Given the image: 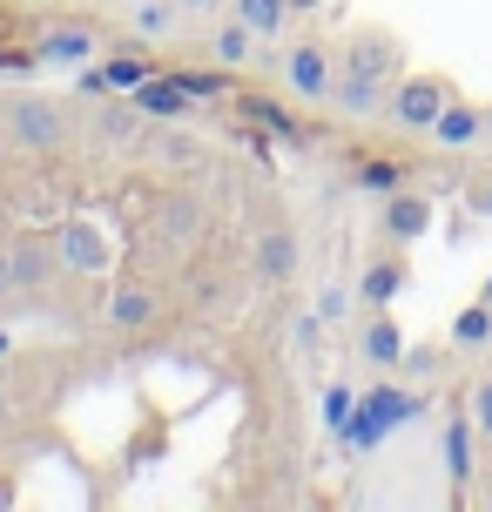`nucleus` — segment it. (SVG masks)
Listing matches in <instances>:
<instances>
[{
	"label": "nucleus",
	"mask_w": 492,
	"mask_h": 512,
	"mask_svg": "<svg viewBox=\"0 0 492 512\" xmlns=\"http://www.w3.org/2000/svg\"><path fill=\"white\" fill-rule=\"evenodd\" d=\"M95 27L88 21H54V27H41V41H34V54H41V68H68L75 75L81 61H95Z\"/></svg>",
	"instance_id": "8"
},
{
	"label": "nucleus",
	"mask_w": 492,
	"mask_h": 512,
	"mask_svg": "<svg viewBox=\"0 0 492 512\" xmlns=\"http://www.w3.org/2000/svg\"><path fill=\"white\" fill-rule=\"evenodd\" d=\"M290 14H317V0H290Z\"/></svg>",
	"instance_id": "34"
},
{
	"label": "nucleus",
	"mask_w": 492,
	"mask_h": 512,
	"mask_svg": "<svg viewBox=\"0 0 492 512\" xmlns=\"http://www.w3.org/2000/svg\"><path fill=\"white\" fill-rule=\"evenodd\" d=\"M250 263H257V283H270V290H277V283H290V277H297V263H304L297 230H284V223H277V230H263L257 250H250Z\"/></svg>",
	"instance_id": "14"
},
{
	"label": "nucleus",
	"mask_w": 492,
	"mask_h": 512,
	"mask_svg": "<svg viewBox=\"0 0 492 512\" xmlns=\"http://www.w3.org/2000/svg\"><path fill=\"white\" fill-rule=\"evenodd\" d=\"M445 102H452V81H445V75H398V81H391L385 122L405 128V135H432V122H439Z\"/></svg>",
	"instance_id": "3"
},
{
	"label": "nucleus",
	"mask_w": 492,
	"mask_h": 512,
	"mask_svg": "<svg viewBox=\"0 0 492 512\" xmlns=\"http://www.w3.org/2000/svg\"><path fill=\"white\" fill-rule=\"evenodd\" d=\"M337 68L364 81H398L405 75V41L391 27H351V41L337 48Z\"/></svg>",
	"instance_id": "5"
},
{
	"label": "nucleus",
	"mask_w": 492,
	"mask_h": 512,
	"mask_svg": "<svg viewBox=\"0 0 492 512\" xmlns=\"http://www.w3.org/2000/svg\"><path fill=\"white\" fill-rule=\"evenodd\" d=\"M223 7H230V0H182V14H203V21H216Z\"/></svg>",
	"instance_id": "31"
},
{
	"label": "nucleus",
	"mask_w": 492,
	"mask_h": 512,
	"mask_svg": "<svg viewBox=\"0 0 492 512\" xmlns=\"http://www.w3.org/2000/svg\"><path fill=\"white\" fill-rule=\"evenodd\" d=\"M452 344H459V351H486V344H492V304H486V297L452 317Z\"/></svg>",
	"instance_id": "24"
},
{
	"label": "nucleus",
	"mask_w": 492,
	"mask_h": 512,
	"mask_svg": "<svg viewBox=\"0 0 492 512\" xmlns=\"http://www.w3.org/2000/svg\"><path fill=\"white\" fill-rule=\"evenodd\" d=\"M466 411H472V432L492 438V378H479V384L466 391Z\"/></svg>",
	"instance_id": "28"
},
{
	"label": "nucleus",
	"mask_w": 492,
	"mask_h": 512,
	"mask_svg": "<svg viewBox=\"0 0 492 512\" xmlns=\"http://www.w3.org/2000/svg\"><path fill=\"white\" fill-rule=\"evenodd\" d=\"M257 48H263V34L250 21H236L230 7H223V14H216V27H209V61H216V68H250V61H257Z\"/></svg>",
	"instance_id": "13"
},
{
	"label": "nucleus",
	"mask_w": 492,
	"mask_h": 512,
	"mask_svg": "<svg viewBox=\"0 0 492 512\" xmlns=\"http://www.w3.org/2000/svg\"><path fill=\"white\" fill-rule=\"evenodd\" d=\"M54 250H61V270H68V277H102L108 270V230L88 223V216H68V223L54 230Z\"/></svg>",
	"instance_id": "6"
},
{
	"label": "nucleus",
	"mask_w": 492,
	"mask_h": 512,
	"mask_svg": "<svg viewBox=\"0 0 492 512\" xmlns=\"http://www.w3.org/2000/svg\"><path fill=\"white\" fill-rule=\"evenodd\" d=\"M351 182H358V189H371V196H391V189H405V162L371 155V162H358V169H351Z\"/></svg>",
	"instance_id": "25"
},
{
	"label": "nucleus",
	"mask_w": 492,
	"mask_h": 512,
	"mask_svg": "<svg viewBox=\"0 0 492 512\" xmlns=\"http://www.w3.org/2000/svg\"><path fill=\"white\" fill-rule=\"evenodd\" d=\"M7 351H14V337H7V331H0V364H7Z\"/></svg>",
	"instance_id": "36"
},
{
	"label": "nucleus",
	"mask_w": 492,
	"mask_h": 512,
	"mask_svg": "<svg viewBox=\"0 0 492 512\" xmlns=\"http://www.w3.org/2000/svg\"><path fill=\"white\" fill-rule=\"evenodd\" d=\"M486 506H492V499H486Z\"/></svg>",
	"instance_id": "41"
},
{
	"label": "nucleus",
	"mask_w": 492,
	"mask_h": 512,
	"mask_svg": "<svg viewBox=\"0 0 492 512\" xmlns=\"http://www.w3.org/2000/svg\"><path fill=\"white\" fill-rule=\"evenodd\" d=\"M230 14H236V21H250L263 41H284V27H290V0H230Z\"/></svg>",
	"instance_id": "23"
},
{
	"label": "nucleus",
	"mask_w": 492,
	"mask_h": 512,
	"mask_svg": "<svg viewBox=\"0 0 492 512\" xmlns=\"http://www.w3.org/2000/svg\"><path fill=\"white\" fill-rule=\"evenodd\" d=\"M102 75H108V88H115V95H129V88H142V81L156 75V61H149V54H142V41H135V48H115V54H108Z\"/></svg>",
	"instance_id": "22"
},
{
	"label": "nucleus",
	"mask_w": 492,
	"mask_h": 512,
	"mask_svg": "<svg viewBox=\"0 0 492 512\" xmlns=\"http://www.w3.org/2000/svg\"><path fill=\"white\" fill-rule=\"evenodd\" d=\"M7 506H14V486H7V479H0V512H7Z\"/></svg>",
	"instance_id": "35"
},
{
	"label": "nucleus",
	"mask_w": 492,
	"mask_h": 512,
	"mask_svg": "<svg viewBox=\"0 0 492 512\" xmlns=\"http://www.w3.org/2000/svg\"><path fill=\"white\" fill-rule=\"evenodd\" d=\"M176 21H182V0H135V7H129L135 41H169Z\"/></svg>",
	"instance_id": "21"
},
{
	"label": "nucleus",
	"mask_w": 492,
	"mask_h": 512,
	"mask_svg": "<svg viewBox=\"0 0 492 512\" xmlns=\"http://www.w3.org/2000/svg\"><path fill=\"white\" fill-rule=\"evenodd\" d=\"M472 209H479V216H492V176L479 182V189H472Z\"/></svg>",
	"instance_id": "33"
},
{
	"label": "nucleus",
	"mask_w": 492,
	"mask_h": 512,
	"mask_svg": "<svg viewBox=\"0 0 492 512\" xmlns=\"http://www.w3.org/2000/svg\"><path fill=\"white\" fill-rule=\"evenodd\" d=\"M149 317H156V290H149V283H122V290L108 297V324H115V331H142Z\"/></svg>",
	"instance_id": "20"
},
{
	"label": "nucleus",
	"mask_w": 492,
	"mask_h": 512,
	"mask_svg": "<svg viewBox=\"0 0 492 512\" xmlns=\"http://www.w3.org/2000/svg\"><path fill=\"white\" fill-rule=\"evenodd\" d=\"M479 297H486V304H492V277H486V283H479Z\"/></svg>",
	"instance_id": "37"
},
{
	"label": "nucleus",
	"mask_w": 492,
	"mask_h": 512,
	"mask_svg": "<svg viewBox=\"0 0 492 512\" xmlns=\"http://www.w3.org/2000/svg\"><path fill=\"white\" fill-rule=\"evenodd\" d=\"M479 135H486V108L459 102V95H452V102L439 108V122H432V142H439V149H472Z\"/></svg>",
	"instance_id": "18"
},
{
	"label": "nucleus",
	"mask_w": 492,
	"mask_h": 512,
	"mask_svg": "<svg viewBox=\"0 0 492 512\" xmlns=\"http://www.w3.org/2000/svg\"><path fill=\"white\" fill-rule=\"evenodd\" d=\"M115 7H135V0H115Z\"/></svg>",
	"instance_id": "40"
},
{
	"label": "nucleus",
	"mask_w": 492,
	"mask_h": 512,
	"mask_svg": "<svg viewBox=\"0 0 492 512\" xmlns=\"http://www.w3.org/2000/svg\"><path fill=\"white\" fill-rule=\"evenodd\" d=\"M0 418H7V398H0Z\"/></svg>",
	"instance_id": "39"
},
{
	"label": "nucleus",
	"mask_w": 492,
	"mask_h": 512,
	"mask_svg": "<svg viewBox=\"0 0 492 512\" xmlns=\"http://www.w3.org/2000/svg\"><path fill=\"white\" fill-rule=\"evenodd\" d=\"M331 108H337V115H351V122H371V115H385V108H391V81H364V75H344V68H337Z\"/></svg>",
	"instance_id": "16"
},
{
	"label": "nucleus",
	"mask_w": 492,
	"mask_h": 512,
	"mask_svg": "<svg viewBox=\"0 0 492 512\" xmlns=\"http://www.w3.org/2000/svg\"><path fill=\"white\" fill-rule=\"evenodd\" d=\"M7 256H14V290H27V297H48L54 277H68V270H61V250H54V236L27 230Z\"/></svg>",
	"instance_id": "7"
},
{
	"label": "nucleus",
	"mask_w": 492,
	"mask_h": 512,
	"mask_svg": "<svg viewBox=\"0 0 492 512\" xmlns=\"http://www.w3.org/2000/svg\"><path fill=\"white\" fill-rule=\"evenodd\" d=\"M405 283H412V270H405L398 243H391V250H378V256L358 270V304H364V310H391L398 297H405Z\"/></svg>",
	"instance_id": "9"
},
{
	"label": "nucleus",
	"mask_w": 492,
	"mask_h": 512,
	"mask_svg": "<svg viewBox=\"0 0 492 512\" xmlns=\"http://www.w3.org/2000/svg\"><path fill=\"white\" fill-rule=\"evenodd\" d=\"M398 371H405V378H432V371H439V351H432V344H425V351L405 344V364H398Z\"/></svg>",
	"instance_id": "30"
},
{
	"label": "nucleus",
	"mask_w": 492,
	"mask_h": 512,
	"mask_svg": "<svg viewBox=\"0 0 492 512\" xmlns=\"http://www.w3.org/2000/svg\"><path fill=\"white\" fill-rule=\"evenodd\" d=\"M7 297H14V256L0 250V304H7Z\"/></svg>",
	"instance_id": "32"
},
{
	"label": "nucleus",
	"mask_w": 492,
	"mask_h": 512,
	"mask_svg": "<svg viewBox=\"0 0 492 512\" xmlns=\"http://www.w3.org/2000/svg\"><path fill=\"white\" fill-rule=\"evenodd\" d=\"M412 418H425V391H405V384H391V371L378 384H364L358 391V405H351V425L337 432V445L344 452H378L391 432H405Z\"/></svg>",
	"instance_id": "1"
},
{
	"label": "nucleus",
	"mask_w": 492,
	"mask_h": 512,
	"mask_svg": "<svg viewBox=\"0 0 492 512\" xmlns=\"http://www.w3.org/2000/svg\"><path fill=\"white\" fill-rule=\"evenodd\" d=\"M351 297H358V290L324 283V290H317V317H324V324H344V317H351Z\"/></svg>",
	"instance_id": "27"
},
{
	"label": "nucleus",
	"mask_w": 492,
	"mask_h": 512,
	"mask_svg": "<svg viewBox=\"0 0 492 512\" xmlns=\"http://www.w3.org/2000/svg\"><path fill=\"white\" fill-rule=\"evenodd\" d=\"M129 102L142 108V122H189V108H196V88L182 75H149L142 88H129Z\"/></svg>",
	"instance_id": "10"
},
{
	"label": "nucleus",
	"mask_w": 492,
	"mask_h": 512,
	"mask_svg": "<svg viewBox=\"0 0 492 512\" xmlns=\"http://www.w3.org/2000/svg\"><path fill=\"white\" fill-rule=\"evenodd\" d=\"M358 358L371 364V371H391V378H398V364H405V331H398V317H391V310H364Z\"/></svg>",
	"instance_id": "11"
},
{
	"label": "nucleus",
	"mask_w": 492,
	"mask_h": 512,
	"mask_svg": "<svg viewBox=\"0 0 492 512\" xmlns=\"http://www.w3.org/2000/svg\"><path fill=\"white\" fill-rule=\"evenodd\" d=\"M331 81H337V48L317 34H297L284 48V88L297 102H331Z\"/></svg>",
	"instance_id": "4"
},
{
	"label": "nucleus",
	"mask_w": 492,
	"mask_h": 512,
	"mask_svg": "<svg viewBox=\"0 0 492 512\" xmlns=\"http://www.w3.org/2000/svg\"><path fill=\"white\" fill-rule=\"evenodd\" d=\"M486 135H492V108H486Z\"/></svg>",
	"instance_id": "38"
},
{
	"label": "nucleus",
	"mask_w": 492,
	"mask_h": 512,
	"mask_svg": "<svg viewBox=\"0 0 492 512\" xmlns=\"http://www.w3.org/2000/svg\"><path fill=\"white\" fill-rule=\"evenodd\" d=\"M142 155H156L162 169H203V142L182 122H149L142 128Z\"/></svg>",
	"instance_id": "15"
},
{
	"label": "nucleus",
	"mask_w": 492,
	"mask_h": 512,
	"mask_svg": "<svg viewBox=\"0 0 492 512\" xmlns=\"http://www.w3.org/2000/svg\"><path fill=\"white\" fill-rule=\"evenodd\" d=\"M162 209H169V216H162V230H169V236H189L196 223H203V216H196V203H162Z\"/></svg>",
	"instance_id": "29"
},
{
	"label": "nucleus",
	"mask_w": 492,
	"mask_h": 512,
	"mask_svg": "<svg viewBox=\"0 0 492 512\" xmlns=\"http://www.w3.org/2000/svg\"><path fill=\"white\" fill-rule=\"evenodd\" d=\"M142 108L129 102V95H122V102H115V95H102V102H95V142H102V149H129V142H142Z\"/></svg>",
	"instance_id": "17"
},
{
	"label": "nucleus",
	"mask_w": 492,
	"mask_h": 512,
	"mask_svg": "<svg viewBox=\"0 0 492 512\" xmlns=\"http://www.w3.org/2000/svg\"><path fill=\"white\" fill-rule=\"evenodd\" d=\"M439 452H445V479L466 492L472 486V411H452V418H445Z\"/></svg>",
	"instance_id": "19"
},
{
	"label": "nucleus",
	"mask_w": 492,
	"mask_h": 512,
	"mask_svg": "<svg viewBox=\"0 0 492 512\" xmlns=\"http://www.w3.org/2000/svg\"><path fill=\"white\" fill-rule=\"evenodd\" d=\"M378 230H385V243L412 250L418 236L432 230V203H425V196H412V189H391L385 203H378Z\"/></svg>",
	"instance_id": "12"
},
{
	"label": "nucleus",
	"mask_w": 492,
	"mask_h": 512,
	"mask_svg": "<svg viewBox=\"0 0 492 512\" xmlns=\"http://www.w3.org/2000/svg\"><path fill=\"white\" fill-rule=\"evenodd\" d=\"M7 135H14L27 155L68 149V108L54 102V95H14V102H7Z\"/></svg>",
	"instance_id": "2"
},
{
	"label": "nucleus",
	"mask_w": 492,
	"mask_h": 512,
	"mask_svg": "<svg viewBox=\"0 0 492 512\" xmlns=\"http://www.w3.org/2000/svg\"><path fill=\"white\" fill-rule=\"evenodd\" d=\"M351 405H358V384H331V391H324V432H344V425H351Z\"/></svg>",
	"instance_id": "26"
}]
</instances>
